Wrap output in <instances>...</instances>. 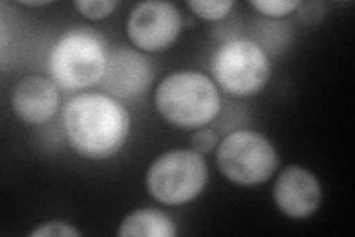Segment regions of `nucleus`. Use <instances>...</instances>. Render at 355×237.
Returning <instances> with one entry per match:
<instances>
[{
	"label": "nucleus",
	"instance_id": "1",
	"mask_svg": "<svg viewBox=\"0 0 355 237\" xmlns=\"http://www.w3.org/2000/svg\"><path fill=\"white\" fill-rule=\"evenodd\" d=\"M62 125L67 141L77 154L103 161L125 145L130 117L114 98L83 94L70 99L64 107Z\"/></svg>",
	"mask_w": 355,
	"mask_h": 237
},
{
	"label": "nucleus",
	"instance_id": "2",
	"mask_svg": "<svg viewBox=\"0 0 355 237\" xmlns=\"http://www.w3.org/2000/svg\"><path fill=\"white\" fill-rule=\"evenodd\" d=\"M155 107L171 125L196 129L215 120L220 110V97L207 76L180 72L163 79L157 86Z\"/></svg>",
	"mask_w": 355,
	"mask_h": 237
},
{
	"label": "nucleus",
	"instance_id": "3",
	"mask_svg": "<svg viewBox=\"0 0 355 237\" xmlns=\"http://www.w3.org/2000/svg\"><path fill=\"white\" fill-rule=\"evenodd\" d=\"M108 56L98 33L77 28L53 44L48 60L52 82L62 91H80L103 81Z\"/></svg>",
	"mask_w": 355,
	"mask_h": 237
},
{
	"label": "nucleus",
	"instance_id": "4",
	"mask_svg": "<svg viewBox=\"0 0 355 237\" xmlns=\"http://www.w3.org/2000/svg\"><path fill=\"white\" fill-rule=\"evenodd\" d=\"M207 165L194 150H171L155 159L147 172L148 193L163 205L181 206L202 195Z\"/></svg>",
	"mask_w": 355,
	"mask_h": 237
},
{
	"label": "nucleus",
	"instance_id": "5",
	"mask_svg": "<svg viewBox=\"0 0 355 237\" xmlns=\"http://www.w3.org/2000/svg\"><path fill=\"white\" fill-rule=\"evenodd\" d=\"M210 72L227 94L244 98L262 91L271 76V67L258 43L234 39L225 42L215 52Z\"/></svg>",
	"mask_w": 355,
	"mask_h": 237
},
{
	"label": "nucleus",
	"instance_id": "6",
	"mask_svg": "<svg viewBox=\"0 0 355 237\" xmlns=\"http://www.w3.org/2000/svg\"><path fill=\"white\" fill-rule=\"evenodd\" d=\"M216 162L231 183L250 187L268 181L279 166V156L263 135L237 131L219 144Z\"/></svg>",
	"mask_w": 355,
	"mask_h": 237
},
{
	"label": "nucleus",
	"instance_id": "7",
	"mask_svg": "<svg viewBox=\"0 0 355 237\" xmlns=\"http://www.w3.org/2000/svg\"><path fill=\"white\" fill-rule=\"evenodd\" d=\"M182 17L169 2H142L128 18V36L137 48L147 52L168 49L180 36Z\"/></svg>",
	"mask_w": 355,
	"mask_h": 237
},
{
	"label": "nucleus",
	"instance_id": "8",
	"mask_svg": "<svg viewBox=\"0 0 355 237\" xmlns=\"http://www.w3.org/2000/svg\"><path fill=\"white\" fill-rule=\"evenodd\" d=\"M274 202L288 218H308L320 208L321 186L308 169L288 166L274 184Z\"/></svg>",
	"mask_w": 355,
	"mask_h": 237
},
{
	"label": "nucleus",
	"instance_id": "9",
	"mask_svg": "<svg viewBox=\"0 0 355 237\" xmlns=\"http://www.w3.org/2000/svg\"><path fill=\"white\" fill-rule=\"evenodd\" d=\"M153 82L151 65L144 55L119 49L111 52L101 86L104 91L116 98H135L148 91Z\"/></svg>",
	"mask_w": 355,
	"mask_h": 237
},
{
	"label": "nucleus",
	"instance_id": "10",
	"mask_svg": "<svg viewBox=\"0 0 355 237\" xmlns=\"http://www.w3.org/2000/svg\"><path fill=\"white\" fill-rule=\"evenodd\" d=\"M58 106V86L44 77H26L14 89L12 107L21 120L31 125H43L49 122L57 113Z\"/></svg>",
	"mask_w": 355,
	"mask_h": 237
},
{
	"label": "nucleus",
	"instance_id": "11",
	"mask_svg": "<svg viewBox=\"0 0 355 237\" xmlns=\"http://www.w3.org/2000/svg\"><path fill=\"white\" fill-rule=\"evenodd\" d=\"M121 237H173L176 227L173 221L157 209H138L121 222L117 231Z\"/></svg>",
	"mask_w": 355,
	"mask_h": 237
},
{
	"label": "nucleus",
	"instance_id": "12",
	"mask_svg": "<svg viewBox=\"0 0 355 237\" xmlns=\"http://www.w3.org/2000/svg\"><path fill=\"white\" fill-rule=\"evenodd\" d=\"M187 6L193 13L206 21H218L227 17V14L234 6L231 0H222V2H212V0H190L187 2Z\"/></svg>",
	"mask_w": 355,
	"mask_h": 237
},
{
	"label": "nucleus",
	"instance_id": "13",
	"mask_svg": "<svg viewBox=\"0 0 355 237\" xmlns=\"http://www.w3.org/2000/svg\"><path fill=\"white\" fill-rule=\"evenodd\" d=\"M250 5L265 17L282 18L295 13L304 3L299 0H253Z\"/></svg>",
	"mask_w": 355,
	"mask_h": 237
},
{
	"label": "nucleus",
	"instance_id": "14",
	"mask_svg": "<svg viewBox=\"0 0 355 237\" xmlns=\"http://www.w3.org/2000/svg\"><path fill=\"white\" fill-rule=\"evenodd\" d=\"M76 9L87 19H103L108 17L117 6L113 0H77L74 2Z\"/></svg>",
	"mask_w": 355,
	"mask_h": 237
},
{
	"label": "nucleus",
	"instance_id": "15",
	"mask_svg": "<svg viewBox=\"0 0 355 237\" xmlns=\"http://www.w3.org/2000/svg\"><path fill=\"white\" fill-rule=\"evenodd\" d=\"M30 236L31 237H64V236L79 237L80 233L67 222L49 221L39 225L37 229H35L30 233Z\"/></svg>",
	"mask_w": 355,
	"mask_h": 237
},
{
	"label": "nucleus",
	"instance_id": "16",
	"mask_svg": "<svg viewBox=\"0 0 355 237\" xmlns=\"http://www.w3.org/2000/svg\"><path fill=\"white\" fill-rule=\"evenodd\" d=\"M218 145V135L212 129H202L197 131L191 138V147L198 154H210L214 153Z\"/></svg>",
	"mask_w": 355,
	"mask_h": 237
},
{
	"label": "nucleus",
	"instance_id": "17",
	"mask_svg": "<svg viewBox=\"0 0 355 237\" xmlns=\"http://www.w3.org/2000/svg\"><path fill=\"white\" fill-rule=\"evenodd\" d=\"M51 2L49 0H40V2H28V0H22V2H19V5H24V6H31V8H37V6H46L49 5Z\"/></svg>",
	"mask_w": 355,
	"mask_h": 237
}]
</instances>
